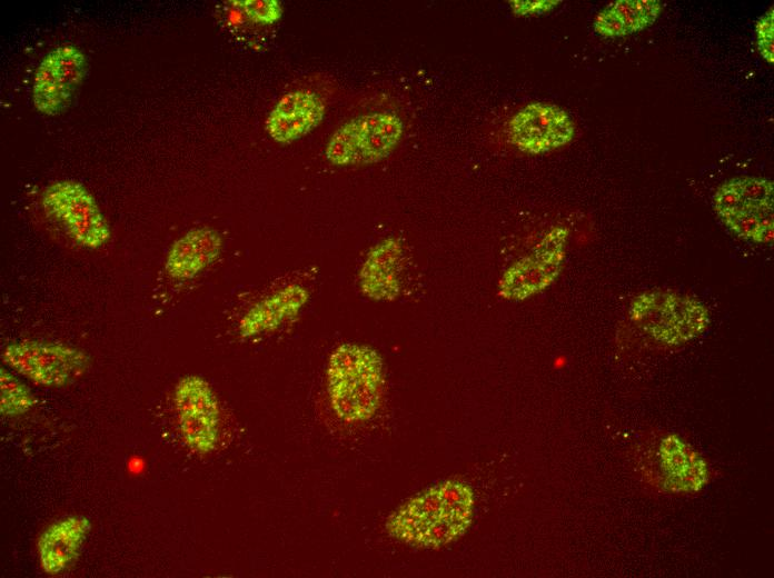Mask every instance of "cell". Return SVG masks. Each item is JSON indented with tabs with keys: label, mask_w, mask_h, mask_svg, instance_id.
Segmentation results:
<instances>
[{
	"label": "cell",
	"mask_w": 774,
	"mask_h": 578,
	"mask_svg": "<svg viewBox=\"0 0 774 578\" xmlns=\"http://www.w3.org/2000/svg\"><path fill=\"white\" fill-rule=\"evenodd\" d=\"M469 485L446 480L414 496L387 519L388 535L416 548L437 549L460 538L474 517Z\"/></svg>",
	"instance_id": "1"
},
{
	"label": "cell",
	"mask_w": 774,
	"mask_h": 578,
	"mask_svg": "<svg viewBox=\"0 0 774 578\" xmlns=\"http://www.w3.org/2000/svg\"><path fill=\"white\" fill-rule=\"evenodd\" d=\"M384 386V362L375 349L348 342L331 352L327 390L331 408L341 420L371 418L380 406Z\"/></svg>",
	"instance_id": "2"
},
{
	"label": "cell",
	"mask_w": 774,
	"mask_h": 578,
	"mask_svg": "<svg viewBox=\"0 0 774 578\" xmlns=\"http://www.w3.org/2000/svg\"><path fill=\"white\" fill-rule=\"evenodd\" d=\"M632 321L656 342L678 346L701 335L710 322L708 310L697 299L668 290H647L629 307Z\"/></svg>",
	"instance_id": "3"
},
{
	"label": "cell",
	"mask_w": 774,
	"mask_h": 578,
	"mask_svg": "<svg viewBox=\"0 0 774 578\" xmlns=\"http://www.w3.org/2000/svg\"><path fill=\"white\" fill-rule=\"evenodd\" d=\"M773 181L743 176L723 182L713 196V207L722 222L738 238L755 243H772Z\"/></svg>",
	"instance_id": "4"
},
{
	"label": "cell",
	"mask_w": 774,
	"mask_h": 578,
	"mask_svg": "<svg viewBox=\"0 0 774 578\" xmlns=\"http://www.w3.org/2000/svg\"><path fill=\"white\" fill-rule=\"evenodd\" d=\"M404 123L394 112L360 114L343 123L330 136L326 159L334 166H365L389 156L401 141Z\"/></svg>",
	"instance_id": "5"
},
{
	"label": "cell",
	"mask_w": 774,
	"mask_h": 578,
	"mask_svg": "<svg viewBox=\"0 0 774 578\" xmlns=\"http://www.w3.org/2000/svg\"><path fill=\"white\" fill-rule=\"evenodd\" d=\"M48 216L59 222L78 245L97 249L108 242L111 230L92 193L80 182L59 180L42 192Z\"/></svg>",
	"instance_id": "6"
},
{
	"label": "cell",
	"mask_w": 774,
	"mask_h": 578,
	"mask_svg": "<svg viewBox=\"0 0 774 578\" xmlns=\"http://www.w3.org/2000/svg\"><path fill=\"white\" fill-rule=\"evenodd\" d=\"M3 361L21 376L42 386H64L79 378L88 366L87 356L62 343L21 341L9 345Z\"/></svg>",
	"instance_id": "7"
},
{
	"label": "cell",
	"mask_w": 774,
	"mask_h": 578,
	"mask_svg": "<svg viewBox=\"0 0 774 578\" xmlns=\"http://www.w3.org/2000/svg\"><path fill=\"white\" fill-rule=\"evenodd\" d=\"M87 67V56L75 44H61L49 51L34 72V108L46 116L66 110L86 77Z\"/></svg>",
	"instance_id": "8"
},
{
	"label": "cell",
	"mask_w": 774,
	"mask_h": 578,
	"mask_svg": "<svg viewBox=\"0 0 774 578\" xmlns=\"http://www.w3.org/2000/svg\"><path fill=\"white\" fill-rule=\"evenodd\" d=\"M643 459L645 475L664 491L694 492L707 482L705 461L676 435L666 434L652 440Z\"/></svg>",
	"instance_id": "9"
},
{
	"label": "cell",
	"mask_w": 774,
	"mask_h": 578,
	"mask_svg": "<svg viewBox=\"0 0 774 578\" xmlns=\"http://www.w3.org/2000/svg\"><path fill=\"white\" fill-rule=\"evenodd\" d=\"M567 237L564 227L548 231L528 255L505 271L498 293L505 299L522 300L548 287L562 269Z\"/></svg>",
	"instance_id": "10"
},
{
	"label": "cell",
	"mask_w": 774,
	"mask_h": 578,
	"mask_svg": "<svg viewBox=\"0 0 774 578\" xmlns=\"http://www.w3.org/2000/svg\"><path fill=\"white\" fill-rule=\"evenodd\" d=\"M179 428L186 445L195 452L208 454L219 437L220 411L210 385L198 376H186L175 389Z\"/></svg>",
	"instance_id": "11"
},
{
	"label": "cell",
	"mask_w": 774,
	"mask_h": 578,
	"mask_svg": "<svg viewBox=\"0 0 774 578\" xmlns=\"http://www.w3.org/2000/svg\"><path fill=\"white\" fill-rule=\"evenodd\" d=\"M575 123L557 104L535 101L520 108L508 122V139L518 150L542 155L568 144Z\"/></svg>",
	"instance_id": "12"
},
{
	"label": "cell",
	"mask_w": 774,
	"mask_h": 578,
	"mask_svg": "<svg viewBox=\"0 0 774 578\" xmlns=\"http://www.w3.org/2000/svg\"><path fill=\"white\" fill-rule=\"evenodd\" d=\"M325 112L324 100L316 92L294 90L274 106L266 120V130L274 141L288 144L318 127Z\"/></svg>",
	"instance_id": "13"
},
{
	"label": "cell",
	"mask_w": 774,
	"mask_h": 578,
	"mask_svg": "<svg viewBox=\"0 0 774 578\" xmlns=\"http://www.w3.org/2000/svg\"><path fill=\"white\" fill-rule=\"evenodd\" d=\"M403 248L395 238L376 243L368 252L360 272L361 291L375 300H393L400 291Z\"/></svg>",
	"instance_id": "14"
},
{
	"label": "cell",
	"mask_w": 774,
	"mask_h": 578,
	"mask_svg": "<svg viewBox=\"0 0 774 578\" xmlns=\"http://www.w3.org/2000/svg\"><path fill=\"white\" fill-rule=\"evenodd\" d=\"M221 248L222 238L217 230L208 227L194 228L171 246L166 259V270L173 279H191L219 257Z\"/></svg>",
	"instance_id": "15"
},
{
	"label": "cell",
	"mask_w": 774,
	"mask_h": 578,
	"mask_svg": "<svg viewBox=\"0 0 774 578\" xmlns=\"http://www.w3.org/2000/svg\"><path fill=\"white\" fill-rule=\"evenodd\" d=\"M90 530V521L81 516H68L49 526L38 541L42 569L56 575L67 569L78 557Z\"/></svg>",
	"instance_id": "16"
},
{
	"label": "cell",
	"mask_w": 774,
	"mask_h": 578,
	"mask_svg": "<svg viewBox=\"0 0 774 578\" xmlns=\"http://www.w3.org/2000/svg\"><path fill=\"white\" fill-rule=\"evenodd\" d=\"M309 292L300 285H288L255 303L242 317L239 331L251 337L278 328L296 317L307 303Z\"/></svg>",
	"instance_id": "17"
},
{
	"label": "cell",
	"mask_w": 774,
	"mask_h": 578,
	"mask_svg": "<svg viewBox=\"0 0 774 578\" xmlns=\"http://www.w3.org/2000/svg\"><path fill=\"white\" fill-rule=\"evenodd\" d=\"M661 11L658 0H617L597 14L594 30L605 38L625 37L652 26Z\"/></svg>",
	"instance_id": "18"
},
{
	"label": "cell",
	"mask_w": 774,
	"mask_h": 578,
	"mask_svg": "<svg viewBox=\"0 0 774 578\" xmlns=\"http://www.w3.org/2000/svg\"><path fill=\"white\" fill-rule=\"evenodd\" d=\"M1 413L18 416L28 411L34 403L30 390L9 371L1 369Z\"/></svg>",
	"instance_id": "19"
},
{
	"label": "cell",
	"mask_w": 774,
	"mask_h": 578,
	"mask_svg": "<svg viewBox=\"0 0 774 578\" xmlns=\"http://www.w3.org/2000/svg\"><path fill=\"white\" fill-rule=\"evenodd\" d=\"M232 3L249 20L259 24L275 23L284 11L278 0H236Z\"/></svg>",
	"instance_id": "20"
},
{
	"label": "cell",
	"mask_w": 774,
	"mask_h": 578,
	"mask_svg": "<svg viewBox=\"0 0 774 578\" xmlns=\"http://www.w3.org/2000/svg\"><path fill=\"white\" fill-rule=\"evenodd\" d=\"M756 47L760 54L770 64L774 62V11L771 7L762 14L755 26Z\"/></svg>",
	"instance_id": "21"
},
{
	"label": "cell",
	"mask_w": 774,
	"mask_h": 578,
	"mask_svg": "<svg viewBox=\"0 0 774 578\" xmlns=\"http://www.w3.org/2000/svg\"><path fill=\"white\" fill-rule=\"evenodd\" d=\"M559 1H510V7L516 14L543 13L555 8Z\"/></svg>",
	"instance_id": "22"
}]
</instances>
